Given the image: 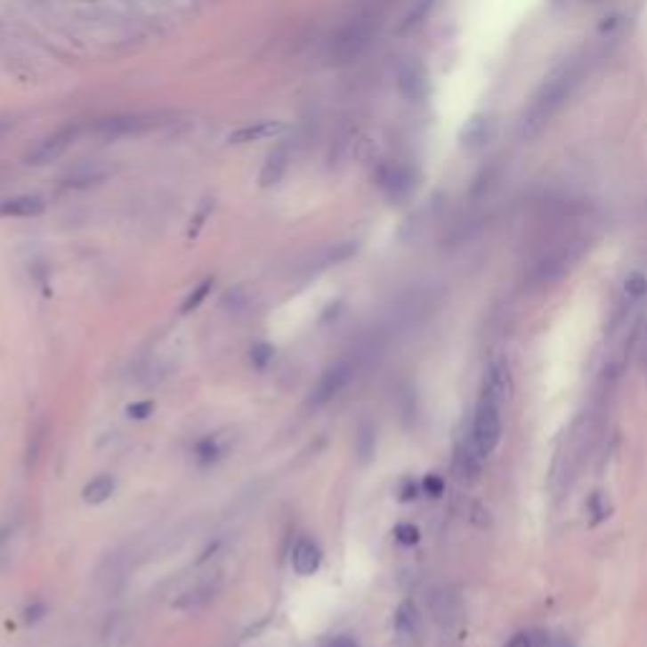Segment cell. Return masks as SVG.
<instances>
[{"mask_svg":"<svg viewBox=\"0 0 647 647\" xmlns=\"http://www.w3.org/2000/svg\"><path fill=\"white\" fill-rule=\"evenodd\" d=\"M397 89L408 101L417 104L427 96V74L417 61H408L397 71Z\"/></svg>","mask_w":647,"mask_h":647,"instance_id":"11","label":"cell"},{"mask_svg":"<svg viewBox=\"0 0 647 647\" xmlns=\"http://www.w3.org/2000/svg\"><path fill=\"white\" fill-rule=\"evenodd\" d=\"M357 253V243H336L332 248H327L324 253H319V258H316V263H311V271H324V269H332L336 263H342V261H347Z\"/></svg>","mask_w":647,"mask_h":647,"instance_id":"19","label":"cell"},{"mask_svg":"<svg viewBox=\"0 0 647 647\" xmlns=\"http://www.w3.org/2000/svg\"><path fill=\"white\" fill-rule=\"evenodd\" d=\"M427 612L430 617L441 625V627H456L460 619H463V597L456 586H435L430 594H427Z\"/></svg>","mask_w":647,"mask_h":647,"instance_id":"6","label":"cell"},{"mask_svg":"<svg viewBox=\"0 0 647 647\" xmlns=\"http://www.w3.org/2000/svg\"><path fill=\"white\" fill-rule=\"evenodd\" d=\"M501 433H504V425H501V405H496L490 397L481 395L478 397V405H475L471 438L478 445V450L483 453V458H489L490 453L498 448Z\"/></svg>","mask_w":647,"mask_h":647,"instance_id":"4","label":"cell"},{"mask_svg":"<svg viewBox=\"0 0 647 647\" xmlns=\"http://www.w3.org/2000/svg\"><path fill=\"white\" fill-rule=\"evenodd\" d=\"M155 410V402H150V400H142V402H132L129 408H126V415L132 417V420H147L150 415Z\"/></svg>","mask_w":647,"mask_h":647,"instance_id":"29","label":"cell"},{"mask_svg":"<svg viewBox=\"0 0 647 647\" xmlns=\"http://www.w3.org/2000/svg\"><path fill=\"white\" fill-rule=\"evenodd\" d=\"M213 207H215V200H203L200 203V207H198V213H195V218H192V222H190V230H188V236L190 238H198V233L203 230V225H206V221L210 218V213H213Z\"/></svg>","mask_w":647,"mask_h":647,"instance_id":"26","label":"cell"},{"mask_svg":"<svg viewBox=\"0 0 647 647\" xmlns=\"http://www.w3.org/2000/svg\"><path fill=\"white\" fill-rule=\"evenodd\" d=\"M377 33V16L364 11L342 23L327 44V61L332 66H349L360 61Z\"/></svg>","mask_w":647,"mask_h":647,"instance_id":"1","label":"cell"},{"mask_svg":"<svg viewBox=\"0 0 647 647\" xmlns=\"http://www.w3.org/2000/svg\"><path fill=\"white\" fill-rule=\"evenodd\" d=\"M288 162H291V144L281 142L276 144L273 150L269 152V158L263 162L261 167V174H258V182L261 188H276L281 180H284L286 170H288Z\"/></svg>","mask_w":647,"mask_h":647,"instance_id":"13","label":"cell"},{"mask_svg":"<svg viewBox=\"0 0 647 647\" xmlns=\"http://www.w3.org/2000/svg\"><path fill=\"white\" fill-rule=\"evenodd\" d=\"M352 377H354V364L349 362V360H339L332 367H327L324 375L316 382L314 392H311V405L321 408V405L332 402L334 397L339 395L349 382H352Z\"/></svg>","mask_w":647,"mask_h":647,"instance_id":"8","label":"cell"},{"mask_svg":"<svg viewBox=\"0 0 647 647\" xmlns=\"http://www.w3.org/2000/svg\"><path fill=\"white\" fill-rule=\"evenodd\" d=\"M442 489H445V483H442L441 475H435V473L425 475V481H423V490H425L427 496L438 498V496L442 493Z\"/></svg>","mask_w":647,"mask_h":647,"instance_id":"33","label":"cell"},{"mask_svg":"<svg viewBox=\"0 0 647 647\" xmlns=\"http://www.w3.org/2000/svg\"><path fill=\"white\" fill-rule=\"evenodd\" d=\"M213 291V279H203L200 284L195 286L192 291L188 294V299L182 301V306H180V311L182 314H190V311H195L203 301L207 299V294Z\"/></svg>","mask_w":647,"mask_h":647,"instance_id":"23","label":"cell"},{"mask_svg":"<svg viewBox=\"0 0 647 647\" xmlns=\"http://www.w3.org/2000/svg\"><path fill=\"white\" fill-rule=\"evenodd\" d=\"M46 210L44 198L38 195H16L0 200V218H36Z\"/></svg>","mask_w":647,"mask_h":647,"instance_id":"15","label":"cell"},{"mask_svg":"<svg viewBox=\"0 0 647 647\" xmlns=\"http://www.w3.org/2000/svg\"><path fill=\"white\" fill-rule=\"evenodd\" d=\"M504 647H534V640H531V635H526V632H519V635H514Z\"/></svg>","mask_w":647,"mask_h":647,"instance_id":"34","label":"cell"},{"mask_svg":"<svg viewBox=\"0 0 647 647\" xmlns=\"http://www.w3.org/2000/svg\"><path fill=\"white\" fill-rule=\"evenodd\" d=\"M221 456H222V445L215 435L203 438V441L198 442V448H195V458H198L200 465H213Z\"/></svg>","mask_w":647,"mask_h":647,"instance_id":"22","label":"cell"},{"mask_svg":"<svg viewBox=\"0 0 647 647\" xmlns=\"http://www.w3.org/2000/svg\"><path fill=\"white\" fill-rule=\"evenodd\" d=\"M531 640H534V647H571L564 637L552 635V632H538L537 637H531Z\"/></svg>","mask_w":647,"mask_h":647,"instance_id":"30","label":"cell"},{"mask_svg":"<svg viewBox=\"0 0 647 647\" xmlns=\"http://www.w3.org/2000/svg\"><path fill=\"white\" fill-rule=\"evenodd\" d=\"M625 294L630 296V299H643L647 294V279L640 273V271H635L627 276V281H625Z\"/></svg>","mask_w":647,"mask_h":647,"instance_id":"27","label":"cell"},{"mask_svg":"<svg viewBox=\"0 0 647 647\" xmlns=\"http://www.w3.org/2000/svg\"><path fill=\"white\" fill-rule=\"evenodd\" d=\"M215 597V586L213 585H203L198 586L195 592H190L185 594V600H180V607H185V610H195V607H200V604H207V602Z\"/></svg>","mask_w":647,"mask_h":647,"instance_id":"24","label":"cell"},{"mask_svg":"<svg viewBox=\"0 0 647 647\" xmlns=\"http://www.w3.org/2000/svg\"><path fill=\"white\" fill-rule=\"evenodd\" d=\"M490 119L486 114H475L471 117L465 126H463V132H460V144L465 147V150H478V147H483V144L489 142L490 137Z\"/></svg>","mask_w":647,"mask_h":647,"instance_id":"18","label":"cell"},{"mask_svg":"<svg viewBox=\"0 0 647 647\" xmlns=\"http://www.w3.org/2000/svg\"><path fill=\"white\" fill-rule=\"evenodd\" d=\"M375 182L382 190V195H387L390 200H405L410 198L415 188H417V174L410 165L400 162V159H384L379 162L375 170Z\"/></svg>","mask_w":647,"mask_h":647,"instance_id":"5","label":"cell"},{"mask_svg":"<svg viewBox=\"0 0 647 647\" xmlns=\"http://www.w3.org/2000/svg\"><path fill=\"white\" fill-rule=\"evenodd\" d=\"M11 129H13V125H11V122H0V137H3L5 132H11Z\"/></svg>","mask_w":647,"mask_h":647,"instance_id":"38","label":"cell"},{"mask_svg":"<svg viewBox=\"0 0 647 647\" xmlns=\"http://www.w3.org/2000/svg\"><path fill=\"white\" fill-rule=\"evenodd\" d=\"M107 174H109V170H107V167H101L99 162H81V165H77L74 170H69V173H66V177H63V185H66V188H74V190L92 188V185H96V182L107 180Z\"/></svg>","mask_w":647,"mask_h":647,"instance_id":"17","label":"cell"},{"mask_svg":"<svg viewBox=\"0 0 647 647\" xmlns=\"http://www.w3.org/2000/svg\"><path fill=\"white\" fill-rule=\"evenodd\" d=\"M273 354H276V349L271 347L269 342H258L251 349V364L255 369H266L273 362Z\"/></svg>","mask_w":647,"mask_h":647,"instance_id":"25","label":"cell"},{"mask_svg":"<svg viewBox=\"0 0 647 647\" xmlns=\"http://www.w3.org/2000/svg\"><path fill=\"white\" fill-rule=\"evenodd\" d=\"M577 79H579L577 69L569 66V69L556 71L552 79L541 86V92H538L537 99H534V104L529 107L526 117H523V134H529V137L537 134L538 129L552 119L554 111L567 101L569 94H571V89L579 84Z\"/></svg>","mask_w":647,"mask_h":647,"instance_id":"2","label":"cell"},{"mask_svg":"<svg viewBox=\"0 0 647 647\" xmlns=\"http://www.w3.org/2000/svg\"><path fill=\"white\" fill-rule=\"evenodd\" d=\"M417 483L415 481H405L402 483V489H400V501H412V498H417Z\"/></svg>","mask_w":647,"mask_h":647,"instance_id":"35","label":"cell"},{"mask_svg":"<svg viewBox=\"0 0 647 647\" xmlns=\"http://www.w3.org/2000/svg\"><path fill=\"white\" fill-rule=\"evenodd\" d=\"M552 3H556V0H552Z\"/></svg>","mask_w":647,"mask_h":647,"instance_id":"39","label":"cell"},{"mask_svg":"<svg viewBox=\"0 0 647 647\" xmlns=\"http://www.w3.org/2000/svg\"><path fill=\"white\" fill-rule=\"evenodd\" d=\"M165 122H167V114H159V111H125V114H111V117L96 119L94 125L89 126V132L99 140L114 142V140L155 132Z\"/></svg>","mask_w":647,"mask_h":647,"instance_id":"3","label":"cell"},{"mask_svg":"<svg viewBox=\"0 0 647 647\" xmlns=\"http://www.w3.org/2000/svg\"><path fill=\"white\" fill-rule=\"evenodd\" d=\"M354 450L360 456V463H367V460L375 456V425L372 423H360L357 427V438H354Z\"/></svg>","mask_w":647,"mask_h":647,"instance_id":"21","label":"cell"},{"mask_svg":"<svg viewBox=\"0 0 647 647\" xmlns=\"http://www.w3.org/2000/svg\"><path fill=\"white\" fill-rule=\"evenodd\" d=\"M395 632L405 643H417L423 637V615L415 607V602L405 600L395 612Z\"/></svg>","mask_w":647,"mask_h":647,"instance_id":"14","label":"cell"},{"mask_svg":"<svg viewBox=\"0 0 647 647\" xmlns=\"http://www.w3.org/2000/svg\"><path fill=\"white\" fill-rule=\"evenodd\" d=\"M117 489V481L111 478V475H96L94 481H89L86 483V489H84V501L92 505H99L104 504V501H109L111 493Z\"/></svg>","mask_w":647,"mask_h":647,"instance_id":"20","label":"cell"},{"mask_svg":"<svg viewBox=\"0 0 647 647\" xmlns=\"http://www.w3.org/2000/svg\"><path fill=\"white\" fill-rule=\"evenodd\" d=\"M44 615H46V604H41V602H33L31 607L26 610V619L28 622H36V619H41Z\"/></svg>","mask_w":647,"mask_h":647,"instance_id":"36","label":"cell"},{"mask_svg":"<svg viewBox=\"0 0 647 647\" xmlns=\"http://www.w3.org/2000/svg\"><path fill=\"white\" fill-rule=\"evenodd\" d=\"M79 132H81L79 125L59 126L56 132L46 134L41 142L33 144L31 150H28V155H26V162H28V165H48V162L59 159L71 144L77 142Z\"/></svg>","mask_w":647,"mask_h":647,"instance_id":"7","label":"cell"},{"mask_svg":"<svg viewBox=\"0 0 647 647\" xmlns=\"http://www.w3.org/2000/svg\"><path fill=\"white\" fill-rule=\"evenodd\" d=\"M481 395L490 397L496 405L511 402L514 397V377H511V367L505 360H493L486 372V382H483V392Z\"/></svg>","mask_w":647,"mask_h":647,"instance_id":"9","label":"cell"},{"mask_svg":"<svg viewBox=\"0 0 647 647\" xmlns=\"http://www.w3.org/2000/svg\"><path fill=\"white\" fill-rule=\"evenodd\" d=\"M589 511H592L594 522H604V519L610 516V508L604 504V496H602V493H594V496L589 498Z\"/></svg>","mask_w":647,"mask_h":647,"instance_id":"32","label":"cell"},{"mask_svg":"<svg viewBox=\"0 0 647 647\" xmlns=\"http://www.w3.org/2000/svg\"><path fill=\"white\" fill-rule=\"evenodd\" d=\"M291 564H294V571L301 577H309L321 567V549H319L314 538L303 537L296 541V546L291 552Z\"/></svg>","mask_w":647,"mask_h":647,"instance_id":"16","label":"cell"},{"mask_svg":"<svg viewBox=\"0 0 647 647\" xmlns=\"http://www.w3.org/2000/svg\"><path fill=\"white\" fill-rule=\"evenodd\" d=\"M483 453L478 450L473 438L460 441L456 445V456H453V471L458 475L460 483H475L481 475V465H483Z\"/></svg>","mask_w":647,"mask_h":647,"instance_id":"10","label":"cell"},{"mask_svg":"<svg viewBox=\"0 0 647 647\" xmlns=\"http://www.w3.org/2000/svg\"><path fill=\"white\" fill-rule=\"evenodd\" d=\"M637 367L643 369V375L647 377V321L643 324L640 336H637Z\"/></svg>","mask_w":647,"mask_h":647,"instance_id":"31","label":"cell"},{"mask_svg":"<svg viewBox=\"0 0 647 647\" xmlns=\"http://www.w3.org/2000/svg\"><path fill=\"white\" fill-rule=\"evenodd\" d=\"M329 647H360L357 645V640L354 637H347V635H342V637H334Z\"/></svg>","mask_w":647,"mask_h":647,"instance_id":"37","label":"cell"},{"mask_svg":"<svg viewBox=\"0 0 647 647\" xmlns=\"http://www.w3.org/2000/svg\"><path fill=\"white\" fill-rule=\"evenodd\" d=\"M395 537L400 544H405V546H415L417 541H420V529L417 526H412V523H400L395 529Z\"/></svg>","mask_w":647,"mask_h":647,"instance_id":"28","label":"cell"},{"mask_svg":"<svg viewBox=\"0 0 647 647\" xmlns=\"http://www.w3.org/2000/svg\"><path fill=\"white\" fill-rule=\"evenodd\" d=\"M286 132V122L279 119H258L251 125H243L233 129L228 134V142L230 144H248V142H261V140H273V137H281Z\"/></svg>","mask_w":647,"mask_h":647,"instance_id":"12","label":"cell"}]
</instances>
